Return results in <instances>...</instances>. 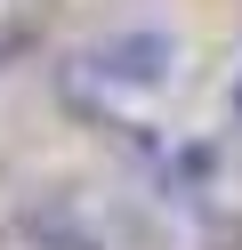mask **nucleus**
<instances>
[{"label":"nucleus","mask_w":242,"mask_h":250,"mask_svg":"<svg viewBox=\"0 0 242 250\" xmlns=\"http://www.w3.org/2000/svg\"><path fill=\"white\" fill-rule=\"evenodd\" d=\"M234 105H242V73H234Z\"/></svg>","instance_id":"nucleus-2"},{"label":"nucleus","mask_w":242,"mask_h":250,"mask_svg":"<svg viewBox=\"0 0 242 250\" xmlns=\"http://www.w3.org/2000/svg\"><path fill=\"white\" fill-rule=\"evenodd\" d=\"M177 81V41L161 24H121L81 57V89H97L105 105H154Z\"/></svg>","instance_id":"nucleus-1"}]
</instances>
